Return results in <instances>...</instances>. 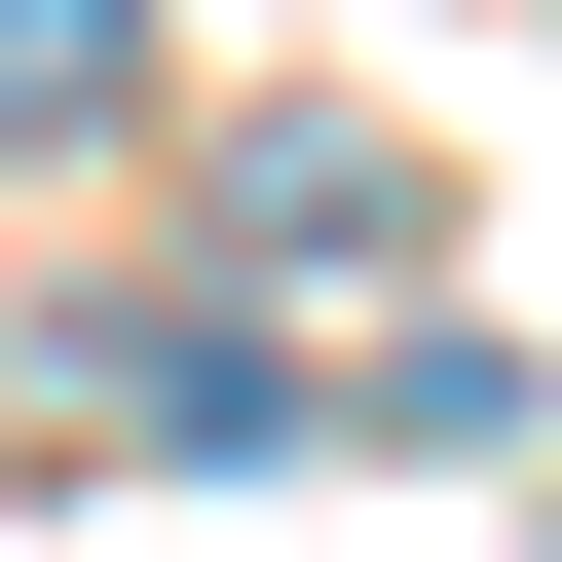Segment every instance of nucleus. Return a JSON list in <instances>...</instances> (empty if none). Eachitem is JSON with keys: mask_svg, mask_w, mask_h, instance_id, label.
Returning <instances> with one entry per match:
<instances>
[{"mask_svg": "<svg viewBox=\"0 0 562 562\" xmlns=\"http://www.w3.org/2000/svg\"><path fill=\"white\" fill-rule=\"evenodd\" d=\"M225 225H262V262H413V225H450V188H413V150H375V113H262V150H225Z\"/></svg>", "mask_w": 562, "mask_h": 562, "instance_id": "f257e3e1", "label": "nucleus"}, {"mask_svg": "<svg viewBox=\"0 0 562 562\" xmlns=\"http://www.w3.org/2000/svg\"><path fill=\"white\" fill-rule=\"evenodd\" d=\"M38 375H76V413H188V450H262V338H225V301H76Z\"/></svg>", "mask_w": 562, "mask_h": 562, "instance_id": "f03ea898", "label": "nucleus"}, {"mask_svg": "<svg viewBox=\"0 0 562 562\" xmlns=\"http://www.w3.org/2000/svg\"><path fill=\"white\" fill-rule=\"evenodd\" d=\"M150 113V0H0V150H113Z\"/></svg>", "mask_w": 562, "mask_h": 562, "instance_id": "7ed1b4c3", "label": "nucleus"}]
</instances>
